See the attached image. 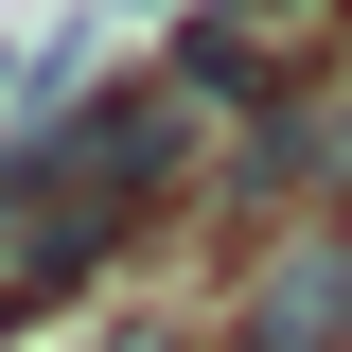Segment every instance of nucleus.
I'll return each mask as SVG.
<instances>
[{
	"label": "nucleus",
	"instance_id": "f257e3e1",
	"mask_svg": "<svg viewBox=\"0 0 352 352\" xmlns=\"http://www.w3.org/2000/svg\"><path fill=\"white\" fill-rule=\"evenodd\" d=\"M229 335H247V352H335V335H352V229L264 247V264H247V300H229Z\"/></svg>",
	"mask_w": 352,
	"mask_h": 352
},
{
	"label": "nucleus",
	"instance_id": "f03ea898",
	"mask_svg": "<svg viewBox=\"0 0 352 352\" xmlns=\"http://www.w3.org/2000/svg\"><path fill=\"white\" fill-rule=\"evenodd\" d=\"M335 176H352V88H317V106H264L247 124V176H229V194H247V212H300Z\"/></svg>",
	"mask_w": 352,
	"mask_h": 352
}]
</instances>
